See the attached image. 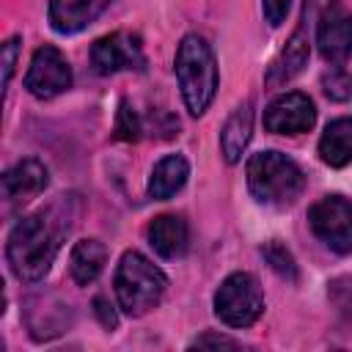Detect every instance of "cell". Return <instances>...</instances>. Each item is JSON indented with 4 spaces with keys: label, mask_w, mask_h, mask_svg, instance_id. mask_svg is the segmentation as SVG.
I'll list each match as a JSON object with an SVG mask.
<instances>
[{
    "label": "cell",
    "mask_w": 352,
    "mask_h": 352,
    "mask_svg": "<svg viewBox=\"0 0 352 352\" xmlns=\"http://www.w3.org/2000/svg\"><path fill=\"white\" fill-rule=\"evenodd\" d=\"M74 204H77L74 195H60L50 209L28 214L11 228L6 242V256L11 272L19 280L36 283L47 275V270L52 267L60 250V239L74 226V212H69V206Z\"/></svg>",
    "instance_id": "1"
},
{
    "label": "cell",
    "mask_w": 352,
    "mask_h": 352,
    "mask_svg": "<svg viewBox=\"0 0 352 352\" xmlns=\"http://www.w3.org/2000/svg\"><path fill=\"white\" fill-rule=\"evenodd\" d=\"M176 80L190 116H204L217 91V60L206 38L187 33L176 50Z\"/></svg>",
    "instance_id": "2"
},
{
    "label": "cell",
    "mask_w": 352,
    "mask_h": 352,
    "mask_svg": "<svg viewBox=\"0 0 352 352\" xmlns=\"http://www.w3.org/2000/svg\"><path fill=\"white\" fill-rule=\"evenodd\" d=\"M248 187L258 204L292 206L305 187V176L300 165L286 154L258 151L248 160Z\"/></svg>",
    "instance_id": "3"
},
{
    "label": "cell",
    "mask_w": 352,
    "mask_h": 352,
    "mask_svg": "<svg viewBox=\"0 0 352 352\" xmlns=\"http://www.w3.org/2000/svg\"><path fill=\"white\" fill-rule=\"evenodd\" d=\"M168 289L165 272L151 264L143 253L126 250L116 267V297L124 314L143 316L151 308L160 305L162 294Z\"/></svg>",
    "instance_id": "4"
},
{
    "label": "cell",
    "mask_w": 352,
    "mask_h": 352,
    "mask_svg": "<svg viewBox=\"0 0 352 352\" xmlns=\"http://www.w3.org/2000/svg\"><path fill=\"white\" fill-rule=\"evenodd\" d=\"M264 314V294L250 272H231L214 292V316L228 327H250Z\"/></svg>",
    "instance_id": "5"
},
{
    "label": "cell",
    "mask_w": 352,
    "mask_h": 352,
    "mask_svg": "<svg viewBox=\"0 0 352 352\" xmlns=\"http://www.w3.org/2000/svg\"><path fill=\"white\" fill-rule=\"evenodd\" d=\"M311 231L336 253L352 250V204L344 195H324L308 209Z\"/></svg>",
    "instance_id": "6"
},
{
    "label": "cell",
    "mask_w": 352,
    "mask_h": 352,
    "mask_svg": "<svg viewBox=\"0 0 352 352\" xmlns=\"http://www.w3.org/2000/svg\"><path fill=\"white\" fill-rule=\"evenodd\" d=\"M69 85H72V66L60 55V50L52 44L38 47L33 52V60L25 74L28 94L36 99H52V96L63 94Z\"/></svg>",
    "instance_id": "7"
},
{
    "label": "cell",
    "mask_w": 352,
    "mask_h": 352,
    "mask_svg": "<svg viewBox=\"0 0 352 352\" xmlns=\"http://www.w3.org/2000/svg\"><path fill=\"white\" fill-rule=\"evenodd\" d=\"M316 44L327 63H344L352 55V14L341 0H330L319 16Z\"/></svg>",
    "instance_id": "8"
},
{
    "label": "cell",
    "mask_w": 352,
    "mask_h": 352,
    "mask_svg": "<svg viewBox=\"0 0 352 352\" xmlns=\"http://www.w3.org/2000/svg\"><path fill=\"white\" fill-rule=\"evenodd\" d=\"M91 63L96 74H116L124 69H143L146 55L140 47V38L132 33H110L94 41L91 47Z\"/></svg>",
    "instance_id": "9"
},
{
    "label": "cell",
    "mask_w": 352,
    "mask_h": 352,
    "mask_svg": "<svg viewBox=\"0 0 352 352\" xmlns=\"http://www.w3.org/2000/svg\"><path fill=\"white\" fill-rule=\"evenodd\" d=\"M314 121H316V107L300 91L280 94L264 110V129L275 135H302L314 126Z\"/></svg>",
    "instance_id": "10"
},
{
    "label": "cell",
    "mask_w": 352,
    "mask_h": 352,
    "mask_svg": "<svg viewBox=\"0 0 352 352\" xmlns=\"http://www.w3.org/2000/svg\"><path fill=\"white\" fill-rule=\"evenodd\" d=\"M47 187V168L38 160H22L3 173V195L11 204H25Z\"/></svg>",
    "instance_id": "11"
},
{
    "label": "cell",
    "mask_w": 352,
    "mask_h": 352,
    "mask_svg": "<svg viewBox=\"0 0 352 352\" xmlns=\"http://www.w3.org/2000/svg\"><path fill=\"white\" fill-rule=\"evenodd\" d=\"M110 0H50V25L58 33H77L91 25Z\"/></svg>",
    "instance_id": "12"
},
{
    "label": "cell",
    "mask_w": 352,
    "mask_h": 352,
    "mask_svg": "<svg viewBox=\"0 0 352 352\" xmlns=\"http://www.w3.org/2000/svg\"><path fill=\"white\" fill-rule=\"evenodd\" d=\"M148 245L162 258H182L190 245L187 223L179 214H160L148 226Z\"/></svg>",
    "instance_id": "13"
},
{
    "label": "cell",
    "mask_w": 352,
    "mask_h": 352,
    "mask_svg": "<svg viewBox=\"0 0 352 352\" xmlns=\"http://www.w3.org/2000/svg\"><path fill=\"white\" fill-rule=\"evenodd\" d=\"M250 132H253V102L248 99L228 116V121L220 129V151L228 165L242 160V154L250 143Z\"/></svg>",
    "instance_id": "14"
},
{
    "label": "cell",
    "mask_w": 352,
    "mask_h": 352,
    "mask_svg": "<svg viewBox=\"0 0 352 352\" xmlns=\"http://www.w3.org/2000/svg\"><path fill=\"white\" fill-rule=\"evenodd\" d=\"M305 60H308V33H305V16H302V25L292 33V38L280 50V55L272 60V66L267 72V85L278 88V85L289 82L294 74H300Z\"/></svg>",
    "instance_id": "15"
},
{
    "label": "cell",
    "mask_w": 352,
    "mask_h": 352,
    "mask_svg": "<svg viewBox=\"0 0 352 352\" xmlns=\"http://www.w3.org/2000/svg\"><path fill=\"white\" fill-rule=\"evenodd\" d=\"M187 176H190V165H187V160L182 154L162 157L154 165L151 176H148V195L157 198V201H168L170 195H176L184 187Z\"/></svg>",
    "instance_id": "16"
},
{
    "label": "cell",
    "mask_w": 352,
    "mask_h": 352,
    "mask_svg": "<svg viewBox=\"0 0 352 352\" xmlns=\"http://www.w3.org/2000/svg\"><path fill=\"white\" fill-rule=\"evenodd\" d=\"M319 157L330 168H344L352 162V118H336L324 126L319 138Z\"/></svg>",
    "instance_id": "17"
},
{
    "label": "cell",
    "mask_w": 352,
    "mask_h": 352,
    "mask_svg": "<svg viewBox=\"0 0 352 352\" xmlns=\"http://www.w3.org/2000/svg\"><path fill=\"white\" fill-rule=\"evenodd\" d=\"M44 305H41V300L38 297H33V300H28V308H25V322H28V333H30V338L33 341H50V338H55V336H60L63 330H66V308L69 305H63V302H55L50 311H41Z\"/></svg>",
    "instance_id": "18"
},
{
    "label": "cell",
    "mask_w": 352,
    "mask_h": 352,
    "mask_svg": "<svg viewBox=\"0 0 352 352\" xmlns=\"http://www.w3.org/2000/svg\"><path fill=\"white\" fill-rule=\"evenodd\" d=\"M104 261H107V248L99 239H80L69 256V270H72L74 283H80V286L94 283L99 278Z\"/></svg>",
    "instance_id": "19"
},
{
    "label": "cell",
    "mask_w": 352,
    "mask_h": 352,
    "mask_svg": "<svg viewBox=\"0 0 352 352\" xmlns=\"http://www.w3.org/2000/svg\"><path fill=\"white\" fill-rule=\"evenodd\" d=\"M261 256L267 258V264H270L280 278L297 280V264H294V256L286 250V245H280L278 239H272V242H267V245L261 248Z\"/></svg>",
    "instance_id": "20"
},
{
    "label": "cell",
    "mask_w": 352,
    "mask_h": 352,
    "mask_svg": "<svg viewBox=\"0 0 352 352\" xmlns=\"http://www.w3.org/2000/svg\"><path fill=\"white\" fill-rule=\"evenodd\" d=\"M322 88L333 102H346L352 96V77L341 69H333L322 77Z\"/></svg>",
    "instance_id": "21"
},
{
    "label": "cell",
    "mask_w": 352,
    "mask_h": 352,
    "mask_svg": "<svg viewBox=\"0 0 352 352\" xmlns=\"http://www.w3.org/2000/svg\"><path fill=\"white\" fill-rule=\"evenodd\" d=\"M116 138L118 140H138L140 138V118L126 102H121L118 116H116Z\"/></svg>",
    "instance_id": "22"
},
{
    "label": "cell",
    "mask_w": 352,
    "mask_h": 352,
    "mask_svg": "<svg viewBox=\"0 0 352 352\" xmlns=\"http://www.w3.org/2000/svg\"><path fill=\"white\" fill-rule=\"evenodd\" d=\"M16 55H19V38H8L3 44V91H8L11 77H14V66H16Z\"/></svg>",
    "instance_id": "23"
},
{
    "label": "cell",
    "mask_w": 352,
    "mask_h": 352,
    "mask_svg": "<svg viewBox=\"0 0 352 352\" xmlns=\"http://www.w3.org/2000/svg\"><path fill=\"white\" fill-rule=\"evenodd\" d=\"M289 6H292V0H261V8H264V19H267L272 28H278V25L286 19V14H289Z\"/></svg>",
    "instance_id": "24"
},
{
    "label": "cell",
    "mask_w": 352,
    "mask_h": 352,
    "mask_svg": "<svg viewBox=\"0 0 352 352\" xmlns=\"http://www.w3.org/2000/svg\"><path fill=\"white\" fill-rule=\"evenodd\" d=\"M204 346H231V349H236L239 341H234V338H228V336H217V333H204V336H198V338L190 344V349H204Z\"/></svg>",
    "instance_id": "25"
},
{
    "label": "cell",
    "mask_w": 352,
    "mask_h": 352,
    "mask_svg": "<svg viewBox=\"0 0 352 352\" xmlns=\"http://www.w3.org/2000/svg\"><path fill=\"white\" fill-rule=\"evenodd\" d=\"M94 311H96V316H99V322H102V327H107V330H113L116 324H118V316H116V311H113V305H107V300L104 297H96L94 300Z\"/></svg>",
    "instance_id": "26"
}]
</instances>
